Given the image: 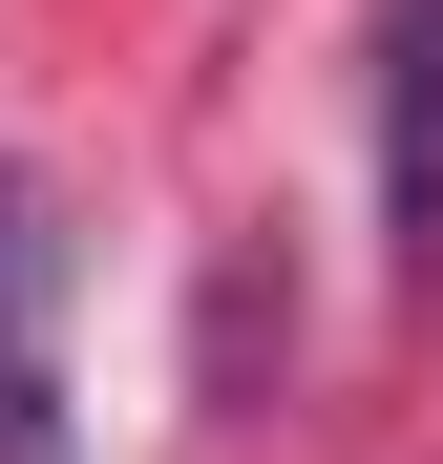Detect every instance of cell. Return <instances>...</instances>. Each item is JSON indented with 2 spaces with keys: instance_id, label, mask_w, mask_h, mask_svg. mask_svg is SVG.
<instances>
[{
  "instance_id": "1",
  "label": "cell",
  "mask_w": 443,
  "mask_h": 464,
  "mask_svg": "<svg viewBox=\"0 0 443 464\" xmlns=\"http://www.w3.org/2000/svg\"><path fill=\"white\" fill-rule=\"evenodd\" d=\"M0 464H63V190L0 169Z\"/></svg>"
},
{
  "instance_id": "2",
  "label": "cell",
  "mask_w": 443,
  "mask_h": 464,
  "mask_svg": "<svg viewBox=\"0 0 443 464\" xmlns=\"http://www.w3.org/2000/svg\"><path fill=\"white\" fill-rule=\"evenodd\" d=\"M380 275L443 295V0H380Z\"/></svg>"
}]
</instances>
